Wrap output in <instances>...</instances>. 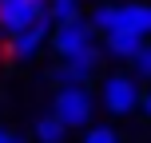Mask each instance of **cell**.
Returning <instances> with one entry per match:
<instances>
[{
  "mask_svg": "<svg viewBox=\"0 0 151 143\" xmlns=\"http://www.w3.org/2000/svg\"><path fill=\"white\" fill-rule=\"evenodd\" d=\"M91 107H96V103H91V91L88 88H60L56 99H52V111L68 123V131L72 127H88V123H91Z\"/></svg>",
  "mask_w": 151,
  "mask_h": 143,
  "instance_id": "obj_3",
  "label": "cell"
},
{
  "mask_svg": "<svg viewBox=\"0 0 151 143\" xmlns=\"http://www.w3.org/2000/svg\"><path fill=\"white\" fill-rule=\"evenodd\" d=\"M64 135H68V123H64L56 111L36 119V143H64Z\"/></svg>",
  "mask_w": 151,
  "mask_h": 143,
  "instance_id": "obj_9",
  "label": "cell"
},
{
  "mask_svg": "<svg viewBox=\"0 0 151 143\" xmlns=\"http://www.w3.org/2000/svg\"><path fill=\"white\" fill-rule=\"evenodd\" d=\"M48 32H52V20H40V24H32V28L8 36L4 40V56L8 60H32V56L40 52V44L48 40Z\"/></svg>",
  "mask_w": 151,
  "mask_h": 143,
  "instance_id": "obj_5",
  "label": "cell"
},
{
  "mask_svg": "<svg viewBox=\"0 0 151 143\" xmlns=\"http://www.w3.org/2000/svg\"><path fill=\"white\" fill-rule=\"evenodd\" d=\"M40 20H48V0H0V32L4 36H16Z\"/></svg>",
  "mask_w": 151,
  "mask_h": 143,
  "instance_id": "obj_1",
  "label": "cell"
},
{
  "mask_svg": "<svg viewBox=\"0 0 151 143\" xmlns=\"http://www.w3.org/2000/svg\"><path fill=\"white\" fill-rule=\"evenodd\" d=\"M115 20H119V4H107V0H104L99 8H91V16H88V24H91L96 32H104V36L115 32Z\"/></svg>",
  "mask_w": 151,
  "mask_h": 143,
  "instance_id": "obj_10",
  "label": "cell"
},
{
  "mask_svg": "<svg viewBox=\"0 0 151 143\" xmlns=\"http://www.w3.org/2000/svg\"><path fill=\"white\" fill-rule=\"evenodd\" d=\"M48 20H52V28L80 20V0H48Z\"/></svg>",
  "mask_w": 151,
  "mask_h": 143,
  "instance_id": "obj_11",
  "label": "cell"
},
{
  "mask_svg": "<svg viewBox=\"0 0 151 143\" xmlns=\"http://www.w3.org/2000/svg\"><path fill=\"white\" fill-rule=\"evenodd\" d=\"M115 32H135V36H147V32H151V4H119Z\"/></svg>",
  "mask_w": 151,
  "mask_h": 143,
  "instance_id": "obj_6",
  "label": "cell"
},
{
  "mask_svg": "<svg viewBox=\"0 0 151 143\" xmlns=\"http://www.w3.org/2000/svg\"><path fill=\"white\" fill-rule=\"evenodd\" d=\"M0 143H24V139H20V135H12L8 127H0Z\"/></svg>",
  "mask_w": 151,
  "mask_h": 143,
  "instance_id": "obj_15",
  "label": "cell"
},
{
  "mask_svg": "<svg viewBox=\"0 0 151 143\" xmlns=\"http://www.w3.org/2000/svg\"><path fill=\"white\" fill-rule=\"evenodd\" d=\"M91 44H96V28H91L83 16L72 20V24H56V32H52V48H56L60 60H68V56L83 52V48H91Z\"/></svg>",
  "mask_w": 151,
  "mask_h": 143,
  "instance_id": "obj_4",
  "label": "cell"
},
{
  "mask_svg": "<svg viewBox=\"0 0 151 143\" xmlns=\"http://www.w3.org/2000/svg\"><path fill=\"white\" fill-rule=\"evenodd\" d=\"M83 143H119V131L115 127H88L83 131Z\"/></svg>",
  "mask_w": 151,
  "mask_h": 143,
  "instance_id": "obj_12",
  "label": "cell"
},
{
  "mask_svg": "<svg viewBox=\"0 0 151 143\" xmlns=\"http://www.w3.org/2000/svg\"><path fill=\"white\" fill-rule=\"evenodd\" d=\"M131 64H135V75H139V80H151V44H143V48H139Z\"/></svg>",
  "mask_w": 151,
  "mask_h": 143,
  "instance_id": "obj_13",
  "label": "cell"
},
{
  "mask_svg": "<svg viewBox=\"0 0 151 143\" xmlns=\"http://www.w3.org/2000/svg\"><path fill=\"white\" fill-rule=\"evenodd\" d=\"M139 48H143V36H135V32H107V56L135 60Z\"/></svg>",
  "mask_w": 151,
  "mask_h": 143,
  "instance_id": "obj_8",
  "label": "cell"
},
{
  "mask_svg": "<svg viewBox=\"0 0 151 143\" xmlns=\"http://www.w3.org/2000/svg\"><path fill=\"white\" fill-rule=\"evenodd\" d=\"M139 96H143V88L135 83V75L115 72V75L104 80V107H107L111 115H131V111H139Z\"/></svg>",
  "mask_w": 151,
  "mask_h": 143,
  "instance_id": "obj_2",
  "label": "cell"
},
{
  "mask_svg": "<svg viewBox=\"0 0 151 143\" xmlns=\"http://www.w3.org/2000/svg\"><path fill=\"white\" fill-rule=\"evenodd\" d=\"M139 111L151 119V88H143V96H139Z\"/></svg>",
  "mask_w": 151,
  "mask_h": 143,
  "instance_id": "obj_14",
  "label": "cell"
},
{
  "mask_svg": "<svg viewBox=\"0 0 151 143\" xmlns=\"http://www.w3.org/2000/svg\"><path fill=\"white\" fill-rule=\"evenodd\" d=\"M48 80L60 83V88H88V83H91V72L80 68L76 60H60L52 72H48Z\"/></svg>",
  "mask_w": 151,
  "mask_h": 143,
  "instance_id": "obj_7",
  "label": "cell"
}]
</instances>
